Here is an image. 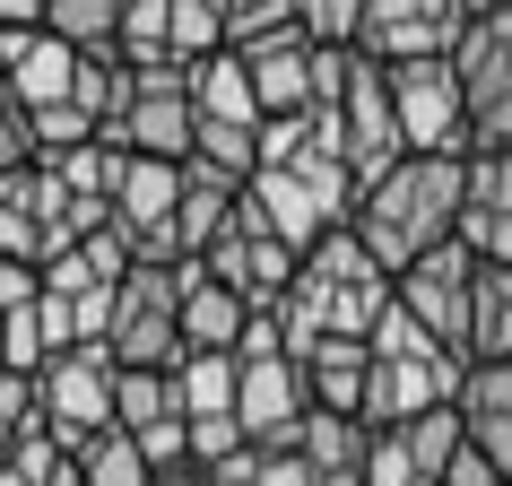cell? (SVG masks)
<instances>
[{"label": "cell", "mask_w": 512, "mask_h": 486, "mask_svg": "<svg viewBox=\"0 0 512 486\" xmlns=\"http://www.w3.org/2000/svg\"><path fill=\"white\" fill-rule=\"evenodd\" d=\"M460 9H469V18H495V9H512V0H460Z\"/></svg>", "instance_id": "e575fe53"}, {"label": "cell", "mask_w": 512, "mask_h": 486, "mask_svg": "<svg viewBox=\"0 0 512 486\" xmlns=\"http://www.w3.org/2000/svg\"><path fill=\"white\" fill-rule=\"evenodd\" d=\"M44 408H53V434L79 452L96 434L122 426V356L113 348H70L44 365Z\"/></svg>", "instance_id": "5b68a950"}, {"label": "cell", "mask_w": 512, "mask_h": 486, "mask_svg": "<svg viewBox=\"0 0 512 486\" xmlns=\"http://www.w3.org/2000/svg\"><path fill=\"white\" fill-rule=\"evenodd\" d=\"M44 165V139H35V113L18 96H0V174H27Z\"/></svg>", "instance_id": "4316f807"}, {"label": "cell", "mask_w": 512, "mask_h": 486, "mask_svg": "<svg viewBox=\"0 0 512 486\" xmlns=\"http://www.w3.org/2000/svg\"><path fill=\"white\" fill-rule=\"evenodd\" d=\"M174 417H191V408H183V391H174V374H148V365H122V434L174 426Z\"/></svg>", "instance_id": "ffe728a7"}, {"label": "cell", "mask_w": 512, "mask_h": 486, "mask_svg": "<svg viewBox=\"0 0 512 486\" xmlns=\"http://www.w3.org/2000/svg\"><path fill=\"white\" fill-rule=\"evenodd\" d=\"M400 443H408V460L426 469V478H452V460L469 452V408H426L417 426H400Z\"/></svg>", "instance_id": "d6986e66"}, {"label": "cell", "mask_w": 512, "mask_h": 486, "mask_svg": "<svg viewBox=\"0 0 512 486\" xmlns=\"http://www.w3.org/2000/svg\"><path fill=\"white\" fill-rule=\"evenodd\" d=\"M183 296H191V261H139L122 278V313H113V356L122 365H148V374H174L183 365Z\"/></svg>", "instance_id": "7a4b0ae2"}, {"label": "cell", "mask_w": 512, "mask_h": 486, "mask_svg": "<svg viewBox=\"0 0 512 486\" xmlns=\"http://www.w3.org/2000/svg\"><path fill=\"white\" fill-rule=\"evenodd\" d=\"M243 330H252V304L235 287H217L209 261H191V296H183V348L191 356H235Z\"/></svg>", "instance_id": "8fae6325"}, {"label": "cell", "mask_w": 512, "mask_h": 486, "mask_svg": "<svg viewBox=\"0 0 512 486\" xmlns=\"http://www.w3.org/2000/svg\"><path fill=\"white\" fill-rule=\"evenodd\" d=\"M391 96H400V131L408 157H469V87H460L452 61H400L391 70Z\"/></svg>", "instance_id": "8992f818"}, {"label": "cell", "mask_w": 512, "mask_h": 486, "mask_svg": "<svg viewBox=\"0 0 512 486\" xmlns=\"http://www.w3.org/2000/svg\"><path fill=\"white\" fill-rule=\"evenodd\" d=\"M452 70H460V87H469V139H478V148H512V9L469 18ZM478 148H469V157H478Z\"/></svg>", "instance_id": "52a82bcc"}, {"label": "cell", "mask_w": 512, "mask_h": 486, "mask_svg": "<svg viewBox=\"0 0 512 486\" xmlns=\"http://www.w3.org/2000/svg\"><path fill=\"white\" fill-rule=\"evenodd\" d=\"M460 35H469V9L460 0H374L356 44L400 70V61H452Z\"/></svg>", "instance_id": "9c48e42d"}, {"label": "cell", "mask_w": 512, "mask_h": 486, "mask_svg": "<svg viewBox=\"0 0 512 486\" xmlns=\"http://www.w3.org/2000/svg\"><path fill=\"white\" fill-rule=\"evenodd\" d=\"M460 408L469 417H512V356H478L469 382H460Z\"/></svg>", "instance_id": "d4e9b609"}, {"label": "cell", "mask_w": 512, "mask_h": 486, "mask_svg": "<svg viewBox=\"0 0 512 486\" xmlns=\"http://www.w3.org/2000/svg\"><path fill=\"white\" fill-rule=\"evenodd\" d=\"M122 148H131V157L191 165V157H200V105H191V96H139L131 122H122Z\"/></svg>", "instance_id": "7c38bea8"}, {"label": "cell", "mask_w": 512, "mask_h": 486, "mask_svg": "<svg viewBox=\"0 0 512 486\" xmlns=\"http://www.w3.org/2000/svg\"><path fill=\"white\" fill-rule=\"evenodd\" d=\"M304 460H313V469H365V460H374V426H365V417H348V408H313V417H304Z\"/></svg>", "instance_id": "e0dca14e"}, {"label": "cell", "mask_w": 512, "mask_h": 486, "mask_svg": "<svg viewBox=\"0 0 512 486\" xmlns=\"http://www.w3.org/2000/svg\"><path fill=\"white\" fill-rule=\"evenodd\" d=\"M339 131H348V165L356 183L374 191L391 165L408 157V131H400V96H391V61H374L356 44V70H348V105H339Z\"/></svg>", "instance_id": "ba28073f"}, {"label": "cell", "mask_w": 512, "mask_h": 486, "mask_svg": "<svg viewBox=\"0 0 512 486\" xmlns=\"http://www.w3.org/2000/svg\"><path fill=\"white\" fill-rule=\"evenodd\" d=\"M79 70H87V53L70 44V35H53V27H0V96H18L27 113H44V105H79Z\"/></svg>", "instance_id": "30bf717a"}, {"label": "cell", "mask_w": 512, "mask_h": 486, "mask_svg": "<svg viewBox=\"0 0 512 486\" xmlns=\"http://www.w3.org/2000/svg\"><path fill=\"white\" fill-rule=\"evenodd\" d=\"M478 356H512V270H478Z\"/></svg>", "instance_id": "603a6c76"}, {"label": "cell", "mask_w": 512, "mask_h": 486, "mask_svg": "<svg viewBox=\"0 0 512 486\" xmlns=\"http://www.w3.org/2000/svg\"><path fill=\"white\" fill-rule=\"evenodd\" d=\"M191 460H200V469L252 460V426H243V417H191Z\"/></svg>", "instance_id": "cb8c5ba5"}, {"label": "cell", "mask_w": 512, "mask_h": 486, "mask_svg": "<svg viewBox=\"0 0 512 486\" xmlns=\"http://www.w3.org/2000/svg\"><path fill=\"white\" fill-rule=\"evenodd\" d=\"M322 486H365V469H330V478Z\"/></svg>", "instance_id": "d590c367"}, {"label": "cell", "mask_w": 512, "mask_h": 486, "mask_svg": "<svg viewBox=\"0 0 512 486\" xmlns=\"http://www.w3.org/2000/svg\"><path fill=\"white\" fill-rule=\"evenodd\" d=\"M304 382H313V408H348V417H365L374 348H365V339H322V348L304 356Z\"/></svg>", "instance_id": "5bb4252c"}, {"label": "cell", "mask_w": 512, "mask_h": 486, "mask_svg": "<svg viewBox=\"0 0 512 486\" xmlns=\"http://www.w3.org/2000/svg\"><path fill=\"white\" fill-rule=\"evenodd\" d=\"M374 0H313V44H356Z\"/></svg>", "instance_id": "f546056e"}, {"label": "cell", "mask_w": 512, "mask_h": 486, "mask_svg": "<svg viewBox=\"0 0 512 486\" xmlns=\"http://www.w3.org/2000/svg\"><path fill=\"white\" fill-rule=\"evenodd\" d=\"M53 18V0H0V27H44Z\"/></svg>", "instance_id": "d6a6232c"}, {"label": "cell", "mask_w": 512, "mask_h": 486, "mask_svg": "<svg viewBox=\"0 0 512 486\" xmlns=\"http://www.w3.org/2000/svg\"><path fill=\"white\" fill-rule=\"evenodd\" d=\"M460 217H469V157H400L365 191L356 235L374 243V261L400 278V270H417L426 252H443L460 235Z\"/></svg>", "instance_id": "6da1fadb"}, {"label": "cell", "mask_w": 512, "mask_h": 486, "mask_svg": "<svg viewBox=\"0 0 512 486\" xmlns=\"http://www.w3.org/2000/svg\"><path fill=\"white\" fill-rule=\"evenodd\" d=\"M443 486H512V478H504V469H495V460L478 452V443H469V452L452 460V478H443Z\"/></svg>", "instance_id": "1f68e13d"}, {"label": "cell", "mask_w": 512, "mask_h": 486, "mask_svg": "<svg viewBox=\"0 0 512 486\" xmlns=\"http://www.w3.org/2000/svg\"><path fill=\"white\" fill-rule=\"evenodd\" d=\"M191 105H200V122H243V131H261V122H270V113H261V87H252V61H243V53L191 61Z\"/></svg>", "instance_id": "4fadbf2b"}, {"label": "cell", "mask_w": 512, "mask_h": 486, "mask_svg": "<svg viewBox=\"0 0 512 486\" xmlns=\"http://www.w3.org/2000/svg\"><path fill=\"white\" fill-rule=\"evenodd\" d=\"M313 35H296V44H270V53H243L252 61V87H261V113H313Z\"/></svg>", "instance_id": "9a60e30c"}, {"label": "cell", "mask_w": 512, "mask_h": 486, "mask_svg": "<svg viewBox=\"0 0 512 486\" xmlns=\"http://www.w3.org/2000/svg\"><path fill=\"white\" fill-rule=\"evenodd\" d=\"M469 209H512V148H478L469 157Z\"/></svg>", "instance_id": "f1b7e54d"}, {"label": "cell", "mask_w": 512, "mask_h": 486, "mask_svg": "<svg viewBox=\"0 0 512 486\" xmlns=\"http://www.w3.org/2000/svg\"><path fill=\"white\" fill-rule=\"evenodd\" d=\"M478 270H486V261L460 235L443 243V252H426L417 270H400V304L460 356V365H478Z\"/></svg>", "instance_id": "3957f363"}, {"label": "cell", "mask_w": 512, "mask_h": 486, "mask_svg": "<svg viewBox=\"0 0 512 486\" xmlns=\"http://www.w3.org/2000/svg\"><path fill=\"white\" fill-rule=\"evenodd\" d=\"M252 486H322V469L304 452H252Z\"/></svg>", "instance_id": "4dcf8cb0"}, {"label": "cell", "mask_w": 512, "mask_h": 486, "mask_svg": "<svg viewBox=\"0 0 512 486\" xmlns=\"http://www.w3.org/2000/svg\"><path fill=\"white\" fill-rule=\"evenodd\" d=\"M296 270H304V252L287 235H278L270 217H261V200L243 191V209H235V226L217 235V252H209V278L217 287H235L252 313H270V304H287V287H296Z\"/></svg>", "instance_id": "277c9868"}, {"label": "cell", "mask_w": 512, "mask_h": 486, "mask_svg": "<svg viewBox=\"0 0 512 486\" xmlns=\"http://www.w3.org/2000/svg\"><path fill=\"white\" fill-rule=\"evenodd\" d=\"M79 469L87 486H157V460L139 452V434H96V443H79Z\"/></svg>", "instance_id": "44dd1931"}, {"label": "cell", "mask_w": 512, "mask_h": 486, "mask_svg": "<svg viewBox=\"0 0 512 486\" xmlns=\"http://www.w3.org/2000/svg\"><path fill=\"white\" fill-rule=\"evenodd\" d=\"M313 35V0H226V53H270Z\"/></svg>", "instance_id": "2e32d148"}, {"label": "cell", "mask_w": 512, "mask_h": 486, "mask_svg": "<svg viewBox=\"0 0 512 486\" xmlns=\"http://www.w3.org/2000/svg\"><path fill=\"white\" fill-rule=\"evenodd\" d=\"M365 348H374V356H452V348H443V339H434L426 322H417V313H408V304H391V313H382Z\"/></svg>", "instance_id": "484cf974"}, {"label": "cell", "mask_w": 512, "mask_h": 486, "mask_svg": "<svg viewBox=\"0 0 512 486\" xmlns=\"http://www.w3.org/2000/svg\"><path fill=\"white\" fill-rule=\"evenodd\" d=\"M122 18H131V0H53L44 27L70 35L79 53H113V44H122Z\"/></svg>", "instance_id": "7402d4cb"}, {"label": "cell", "mask_w": 512, "mask_h": 486, "mask_svg": "<svg viewBox=\"0 0 512 486\" xmlns=\"http://www.w3.org/2000/svg\"><path fill=\"white\" fill-rule=\"evenodd\" d=\"M174 391H183L191 417H235L243 408V356H183Z\"/></svg>", "instance_id": "ac0fdd59"}, {"label": "cell", "mask_w": 512, "mask_h": 486, "mask_svg": "<svg viewBox=\"0 0 512 486\" xmlns=\"http://www.w3.org/2000/svg\"><path fill=\"white\" fill-rule=\"evenodd\" d=\"M157 486H217V478L200 469V460H183V469H157Z\"/></svg>", "instance_id": "836d02e7"}, {"label": "cell", "mask_w": 512, "mask_h": 486, "mask_svg": "<svg viewBox=\"0 0 512 486\" xmlns=\"http://www.w3.org/2000/svg\"><path fill=\"white\" fill-rule=\"evenodd\" d=\"M460 243L478 252L486 270H512V209H469L460 217Z\"/></svg>", "instance_id": "83f0119b"}]
</instances>
